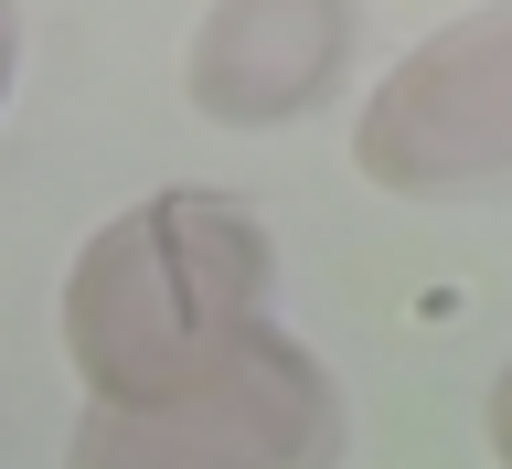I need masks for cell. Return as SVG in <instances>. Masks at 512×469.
Returning <instances> with one entry per match:
<instances>
[{
    "instance_id": "1",
    "label": "cell",
    "mask_w": 512,
    "mask_h": 469,
    "mask_svg": "<svg viewBox=\"0 0 512 469\" xmlns=\"http://www.w3.org/2000/svg\"><path fill=\"white\" fill-rule=\"evenodd\" d=\"M267 224L224 192H150L96 224L64 278V352L86 406H160L267 331Z\"/></svg>"
},
{
    "instance_id": "2",
    "label": "cell",
    "mask_w": 512,
    "mask_h": 469,
    "mask_svg": "<svg viewBox=\"0 0 512 469\" xmlns=\"http://www.w3.org/2000/svg\"><path fill=\"white\" fill-rule=\"evenodd\" d=\"M342 395L278 320L160 406H86L64 469H331Z\"/></svg>"
},
{
    "instance_id": "3",
    "label": "cell",
    "mask_w": 512,
    "mask_h": 469,
    "mask_svg": "<svg viewBox=\"0 0 512 469\" xmlns=\"http://www.w3.org/2000/svg\"><path fill=\"white\" fill-rule=\"evenodd\" d=\"M352 160L406 203L512 192V11H459L448 32L384 64Z\"/></svg>"
},
{
    "instance_id": "4",
    "label": "cell",
    "mask_w": 512,
    "mask_h": 469,
    "mask_svg": "<svg viewBox=\"0 0 512 469\" xmlns=\"http://www.w3.org/2000/svg\"><path fill=\"white\" fill-rule=\"evenodd\" d=\"M352 54V11H310V0H267V11H203L182 54V86L203 118L224 128H288L310 118L331 75Z\"/></svg>"
},
{
    "instance_id": "5",
    "label": "cell",
    "mask_w": 512,
    "mask_h": 469,
    "mask_svg": "<svg viewBox=\"0 0 512 469\" xmlns=\"http://www.w3.org/2000/svg\"><path fill=\"white\" fill-rule=\"evenodd\" d=\"M491 459L512 469V363H502V384H491Z\"/></svg>"
},
{
    "instance_id": "6",
    "label": "cell",
    "mask_w": 512,
    "mask_h": 469,
    "mask_svg": "<svg viewBox=\"0 0 512 469\" xmlns=\"http://www.w3.org/2000/svg\"><path fill=\"white\" fill-rule=\"evenodd\" d=\"M11 64H22V32H11V11H0V96H11Z\"/></svg>"
}]
</instances>
